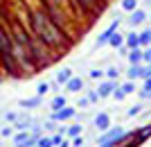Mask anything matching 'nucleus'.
<instances>
[{"label":"nucleus","instance_id":"nucleus-2","mask_svg":"<svg viewBox=\"0 0 151 147\" xmlns=\"http://www.w3.org/2000/svg\"><path fill=\"white\" fill-rule=\"evenodd\" d=\"M120 138H124V129H120V127L111 129L106 136H101V138H99V147H113Z\"/></svg>","mask_w":151,"mask_h":147},{"label":"nucleus","instance_id":"nucleus-25","mask_svg":"<svg viewBox=\"0 0 151 147\" xmlns=\"http://www.w3.org/2000/svg\"><path fill=\"white\" fill-rule=\"evenodd\" d=\"M61 140H63L61 136H52V145H61Z\"/></svg>","mask_w":151,"mask_h":147},{"label":"nucleus","instance_id":"nucleus-7","mask_svg":"<svg viewBox=\"0 0 151 147\" xmlns=\"http://www.w3.org/2000/svg\"><path fill=\"white\" fill-rule=\"evenodd\" d=\"M113 88H115L113 82H104V84L99 86V91H97V95H99V97H106V95H111V93H113Z\"/></svg>","mask_w":151,"mask_h":147},{"label":"nucleus","instance_id":"nucleus-10","mask_svg":"<svg viewBox=\"0 0 151 147\" xmlns=\"http://www.w3.org/2000/svg\"><path fill=\"white\" fill-rule=\"evenodd\" d=\"M124 43H126V48H140V38H138V34H135V32L126 34Z\"/></svg>","mask_w":151,"mask_h":147},{"label":"nucleus","instance_id":"nucleus-1","mask_svg":"<svg viewBox=\"0 0 151 147\" xmlns=\"http://www.w3.org/2000/svg\"><path fill=\"white\" fill-rule=\"evenodd\" d=\"M34 25H36V30L41 34H45V41L47 43H54V41H59V32H57V27L52 25L50 20H47V16H43V14H36L34 16Z\"/></svg>","mask_w":151,"mask_h":147},{"label":"nucleus","instance_id":"nucleus-18","mask_svg":"<svg viewBox=\"0 0 151 147\" xmlns=\"http://www.w3.org/2000/svg\"><path fill=\"white\" fill-rule=\"evenodd\" d=\"M47 91H50V84H38V91H36V93H38L41 97H43L45 93H47Z\"/></svg>","mask_w":151,"mask_h":147},{"label":"nucleus","instance_id":"nucleus-21","mask_svg":"<svg viewBox=\"0 0 151 147\" xmlns=\"http://www.w3.org/2000/svg\"><path fill=\"white\" fill-rule=\"evenodd\" d=\"M113 95H115V100H122V97H124L126 93H124L122 88H113Z\"/></svg>","mask_w":151,"mask_h":147},{"label":"nucleus","instance_id":"nucleus-29","mask_svg":"<svg viewBox=\"0 0 151 147\" xmlns=\"http://www.w3.org/2000/svg\"><path fill=\"white\" fill-rule=\"evenodd\" d=\"M83 145V140H81V138H75V143H72V147H81Z\"/></svg>","mask_w":151,"mask_h":147},{"label":"nucleus","instance_id":"nucleus-26","mask_svg":"<svg viewBox=\"0 0 151 147\" xmlns=\"http://www.w3.org/2000/svg\"><path fill=\"white\" fill-rule=\"evenodd\" d=\"M16 129H18V131H25V129H27V122H18V125H16Z\"/></svg>","mask_w":151,"mask_h":147},{"label":"nucleus","instance_id":"nucleus-22","mask_svg":"<svg viewBox=\"0 0 151 147\" xmlns=\"http://www.w3.org/2000/svg\"><path fill=\"white\" fill-rule=\"evenodd\" d=\"M142 61H149V64H151V48L142 52Z\"/></svg>","mask_w":151,"mask_h":147},{"label":"nucleus","instance_id":"nucleus-17","mask_svg":"<svg viewBox=\"0 0 151 147\" xmlns=\"http://www.w3.org/2000/svg\"><path fill=\"white\" fill-rule=\"evenodd\" d=\"M63 106H65V97H54V100H52V109L54 111L63 109Z\"/></svg>","mask_w":151,"mask_h":147},{"label":"nucleus","instance_id":"nucleus-9","mask_svg":"<svg viewBox=\"0 0 151 147\" xmlns=\"http://www.w3.org/2000/svg\"><path fill=\"white\" fill-rule=\"evenodd\" d=\"M72 115H75V109H65V106H63V109H59L57 113H54V120H68Z\"/></svg>","mask_w":151,"mask_h":147},{"label":"nucleus","instance_id":"nucleus-8","mask_svg":"<svg viewBox=\"0 0 151 147\" xmlns=\"http://www.w3.org/2000/svg\"><path fill=\"white\" fill-rule=\"evenodd\" d=\"M129 61H131V66H135V64H142V50H140V48H131Z\"/></svg>","mask_w":151,"mask_h":147},{"label":"nucleus","instance_id":"nucleus-14","mask_svg":"<svg viewBox=\"0 0 151 147\" xmlns=\"http://www.w3.org/2000/svg\"><path fill=\"white\" fill-rule=\"evenodd\" d=\"M108 43L113 45V48H120V45L124 43V38H122L117 32H113V34H111V38H108Z\"/></svg>","mask_w":151,"mask_h":147},{"label":"nucleus","instance_id":"nucleus-15","mask_svg":"<svg viewBox=\"0 0 151 147\" xmlns=\"http://www.w3.org/2000/svg\"><path fill=\"white\" fill-rule=\"evenodd\" d=\"M122 9H124V12H133V9H138V0H122Z\"/></svg>","mask_w":151,"mask_h":147},{"label":"nucleus","instance_id":"nucleus-27","mask_svg":"<svg viewBox=\"0 0 151 147\" xmlns=\"http://www.w3.org/2000/svg\"><path fill=\"white\" fill-rule=\"evenodd\" d=\"M90 77H93V79H97V77H101V70H90Z\"/></svg>","mask_w":151,"mask_h":147},{"label":"nucleus","instance_id":"nucleus-6","mask_svg":"<svg viewBox=\"0 0 151 147\" xmlns=\"http://www.w3.org/2000/svg\"><path fill=\"white\" fill-rule=\"evenodd\" d=\"M95 125H97V129H99V131H106V129L111 127V120H108L106 113H99L97 118H95Z\"/></svg>","mask_w":151,"mask_h":147},{"label":"nucleus","instance_id":"nucleus-4","mask_svg":"<svg viewBox=\"0 0 151 147\" xmlns=\"http://www.w3.org/2000/svg\"><path fill=\"white\" fill-rule=\"evenodd\" d=\"M117 27H120V20H113V25L108 27V30H104V32L97 36V45H106V43H108V38H111V34L117 32Z\"/></svg>","mask_w":151,"mask_h":147},{"label":"nucleus","instance_id":"nucleus-19","mask_svg":"<svg viewBox=\"0 0 151 147\" xmlns=\"http://www.w3.org/2000/svg\"><path fill=\"white\" fill-rule=\"evenodd\" d=\"M38 147H52V138H38Z\"/></svg>","mask_w":151,"mask_h":147},{"label":"nucleus","instance_id":"nucleus-31","mask_svg":"<svg viewBox=\"0 0 151 147\" xmlns=\"http://www.w3.org/2000/svg\"><path fill=\"white\" fill-rule=\"evenodd\" d=\"M83 5H93V0H81Z\"/></svg>","mask_w":151,"mask_h":147},{"label":"nucleus","instance_id":"nucleus-24","mask_svg":"<svg viewBox=\"0 0 151 147\" xmlns=\"http://www.w3.org/2000/svg\"><path fill=\"white\" fill-rule=\"evenodd\" d=\"M122 91H124V93H131V91H133V84H131V82L124 84V86H122Z\"/></svg>","mask_w":151,"mask_h":147},{"label":"nucleus","instance_id":"nucleus-12","mask_svg":"<svg viewBox=\"0 0 151 147\" xmlns=\"http://www.w3.org/2000/svg\"><path fill=\"white\" fill-rule=\"evenodd\" d=\"M38 104H41V95L32 97V100H23V102H20V106H25V109H34V106H38Z\"/></svg>","mask_w":151,"mask_h":147},{"label":"nucleus","instance_id":"nucleus-28","mask_svg":"<svg viewBox=\"0 0 151 147\" xmlns=\"http://www.w3.org/2000/svg\"><path fill=\"white\" fill-rule=\"evenodd\" d=\"M140 109H142V106H133V109L129 111V115H135V113H140Z\"/></svg>","mask_w":151,"mask_h":147},{"label":"nucleus","instance_id":"nucleus-5","mask_svg":"<svg viewBox=\"0 0 151 147\" xmlns=\"http://www.w3.org/2000/svg\"><path fill=\"white\" fill-rule=\"evenodd\" d=\"M135 77H145V79H147V68H145V66H140V64L131 66V70H129V79H135Z\"/></svg>","mask_w":151,"mask_h":147},{"label":"nucleus","instance_id":"nucleus-3","mask_svg":"<svg viewBox=\"0 0 151 147\" xmlns=\"http://www.w3.org/2000/svg\"><path fill=\"white\" fill-rule=\"evenodd\" d=\"M145 20H147V12L138 7V9H133L131 16H129V25H131V27H138V25H142Z\"/></svg>","mask_w":151,"mask_h":147},{"label":"nucleus","instance_id":"nucleus-13","mask_svg":"<svg viewBox=\"0 0 151 147\" xmlns=\"http://www.w3.org/2000/svg\"><path fill=\"white\" fill-rule=\"evenodd\" d=\"M140 45H151V30H145L142 34H138Z\"/></svg>","mask_w":151,"mask_h":147},{"label":"nucleus","instance_id":"nucleus-30","mask_svg":"<svg viewBox=\"0 0 151 147\" xmlns=\"http://www.w3.org/2000/svg\"><path fill=\"white\" fill-rule=\"evenodd\" d=\"M145 91H151V77H147V82H145Z\"/></svg>","mask_w":151,"mask_h":147},{"label":"nucleus","instance_id":"nucleus-23","mask_svg":"<svg viewBox=\"0 0 151 147\" xmlns=\"http://www.w3.org/2000/svg\"><path fill=\"white\" fill-rule=\"evenodd\" d=\"M108 77L115 79V77H117V68H108Z\"/></svg>","mask_w":151,"mask_h":147},{"label":"nucleus","instance_id":"nucleus-11","mask_svg":"<svg viewBox=\"0 0 151 147\" xmlns=\"http://www.w3.org/2000/svg\"><path fill=\"white\" fill-rule=\"evenodd\" d=\"M65 84H68V91H72V93H77V91H81V86H83V82H81V79H77V77H75V79L70 77V79H68Z\"/></svg>","mask_w":151,"mask_h":147},{"label":"nucleus","instance_id":"nucleus-20","mask_svg":"<svg viewBox=\"0 0 151 147\" xmlns=\"http://www.w3.org/2000/svg\"><path fill=\"white\" fill-rule=\"evenodd\" d=\"M68 134H70V136H79V134H81V127H79V125H75V127H70Z\"/></svg>","mask_w":151,"mask_h":147},{"label":"nucleus","instance_id":"nucleus-16","mask_svg":"<svg viewBox=\"0 0 151 147\" xmlns=\"http://www.w3.org/2000/svg\"><path fill=\"white\" fill-rule=\"evenodd\" d=\"M70 72H72V70H70V68H63V70H59V75H57V79H59V82H68V79H70V77H72V75H70Z\"/></svg>","mask_w":151,"mask_h":147}]
</instances>
